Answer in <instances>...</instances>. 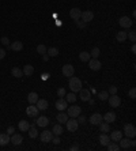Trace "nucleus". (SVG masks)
Wrapping results in <instances>:
<instances>
[{
  "instance_id": "obj_1",
  "label": "nucleus",
  "mask_w": 136,
  "mask_h": 151,
  "mask_svg": "<svg viewBox=\"0 0 136 151\" xmlns=\"http://www.w3.org/2000/svg\"><path fill=\"white\" fill-rule=\"evenodd\" d=\"M68 86H69V89L72 90V93H79V90L82 89V80L79 78L71 76L69 82H68Z\"/></svg>"
},
{
  "instance_id": "obj_2",
  "label": "nucleus",
  "mask_w": 136,
  "mask_h": 151,
  "mask_svg": "<svg viewBox=\"0 0 136 151\" xmlns=\"http://www.w3.org/2000/svg\"><path fill=\"white\" fill-rule=\"evenodd\" d=\"M67 115L68 117H73V119H76L79 115H82V108L78 106V105H72L71 108H67Z\"/></svg>"
},
{
  "instance_id": "obj_3",
  "label": "nucleus",
  "mask_w": 136,
  "mask_h": 151,
  "mask_svg": "<svg viewBox=\"0 0 136 151\" xmlns=\"http://www.w3.org/2000/svg\"><path fill=\"white\" fill-rule=\"evenodd\" d=\"M108 102L112 108H118L121 105V98L117 95V94H113V95H109V98H108Z\"/></svg>"
},
{
  "instance_id": "obj_4",
  "label": "nucleus",
  "mask_w": 136,
  "mask_h": 151,
  "mask_svg": "<svg viewBox=\"0 0 136 151\" xmlns=\"http://www.w3.org/2000/svg\"><path fill=\"white\" fill-rule=\"evenodd\" d=\"M65 125H67V129L69 131V132H75V131H78V128H79L78 120H75L73 117H71V120L65 121Z\"/></svg>"
},
{
  "instance_id": "obj_5",
  "label": "nucleus",
  "mask_w": 136,
  "mask_h": 151,
  "mask_svg": "<svg viewBox=\"0 0 136 151\" xmlns=\"http://www.w3.org/2000/svg\"><path fill=\"white\" fill-rule=\"evenodd\" d=\"M124 133H125V136H127V138H129V139L135 138V136H136L135 127H133L132 124H125V127H124Z\"/></svg>"
},
{
  "instance_id": "obj_6",
  "label": "nucleus",
  "mask_w": 136,
  "mask_h": 151,
  "mask_svg": "<svg viewBox=\"0 0 136 151\" xmlns=\"http://www.w3.org/2000/svg\"><path fill=\"white\" fill-rule=\"evenodd\" d=\"M87 63H89V67H90L91 71H100L101 67H102V64H101V61L98 60V59H93V57H91Z\"/></svg>"
},
{
  "instance_id": "obj_7",
  "label": "nucleus",
  "mask_w": 136,
  "mask_h": 151,
  "mask_svg": "<svg viewBox=\"0 0 136 151\" xmlns=\"http://www.w3.org/2000/svg\"><path fill=\"white\" fill-rule=\"evenodd\" d=\"M118 25L121 27H124V29H128V27H131L133 25V21H132L131 18H128V16H121L120 19H118Z\"/></svg>"
},
{
  "instance_id": "obj_8",
  "label": "nucleus",
  "mask_w": 136,
  "mask_h": 151,
  "mask_svg": "<svg viewBox=\"0 0 136 151\" xmlns=\"http://www.w3.org/2000/svg\"><path fill=\"white\" fill-rule=\"evenodd\" d=\"M10 142L12 144H15V146H19V144H22V142H23V136L14 132V133L10 136Z\"/></svg>"
},
{
  "instance_id": "obj_9",
  "label": "nucleus",
  "mask_w": 136,
  "mask_h": 151,
  "mask_svg": "<svg viewBox=\"0 0 136 151\" xmlns=\"http://www.w3.org/2000/svg\"><path fill=\"white\" fill-rule=\"evenodd\" d=\"M73 72H75L73 65H71V64H65V65H63V75L64 76L71 78V76H73Z\"/></svg>"
},
{
  "instance_id": "obj_10",
  "label": "nucleus",
  "mask_w": 136,
  "mask_h": 151,
  "mask_svg": "<svg viewBox=\"0 0 136 151\" xmlns=\"http://www.w3.org/2000/svg\"><path fill=\"white\" fill-rule=\"evenodd\" d=\"M38 112H40V110L37 109V106L36 105H29V106H27L26 108V115L29 116V117H37V116H38Z\"/></svg>"
},
{
  "instance_id": "obj_11",
  "label": "nucleus",
  "mask_w": 136,
  "mask_h": 151,
  "mask_svg": "<svg viewBox=\"0 0 136 151\" xmlns=\"http://www.w3.org/2000/svg\"><path fill=\"white\" fill-rule=\"evenodd\" d=\"M90 124L91 125H100L102 121H104V119H102V115H100V113H94V115L90 117Z\"/></svg>"
},
{
  "instance_id": "obj_12",
  "label": "nucleus",
  "mask_w": 136,
  "mask_h": 151,
  "mask_svg": "<svg viewBox=\"0 0 136 151\" xmlns=\"http://www.w3.org/2000/svg\"><path fill=\"white\" fill-rule=\"evenodd\" d=\"M80 18H82V21L86 22V23H87V22H91L94 19V12H93V11H82Z\"/></svg>"
},
{
  "instance_id": "obj_13",
  "label": "nucleus",
  "mask_w": 136,
  "mask_h": 151,
  "mask_svg": "<svg viewBox=\"0 0 136 151\" xmlns=\"http://www.w3.org/2000/svg\"><path fill=\"white\" fill-rule=\"evenodd\" d=\"M67 108H68V102L65 101V99L59 98L57 101H56V109H57V110L63 112V110H65Z\"/></svg>"
},
{
  "instance_id": "obj_14",
  "label": "nucleus",
  "mask_w": 136,
  "mask_h": 151,
  "mask_svg": "<svg viewBox=\"0 0 136 151\" xmlns=\"http://www.w3.org/2000/svg\"><path fill=\"white\" fill-rule=\"evenodd\" d=\"M52 132L50 131H42L41 132V142L42 143H49L52 142Z\"/></svg>"
},
{
  "instance_id": "obj_15",
  "label": "nucleus",
  "mask_w": 136,
  "mask_h": 151,
  "mask_svg": "<svg viewBox=\"0 0 136 151\" xmlns=\"http://www.w3.org/2000/svg\"><path fill=\"white\" fill-rule=\"evenodd\" d=\"M36 124L38 125V127L45 128V127H48V125H49V119H48L46 116H41V117H38V119L36 120Z\"/></svg>"
},
{
  "instance_id": "obj_16",
  "label": "nucleus",
  "mask_w": 136,
  "mask_h": 151,
  "mask_svg": "<svg viewBox=\"0 0 136 151\" xmlns=\"http://www.w3.org/2000/svg\"><path fill=\"white\" fill-rule=\"evenodd\" d=\"M102 119H104L105 123H108V124L114 123V121H116V113H114V112H108L105 116H102Z\"/></svg>"
},
{
  "instance_id": "obj_17",
  "label": "nucleus",
  "mask_w": 136,
  "mask_h": 151,
  "mask_svg": "<svg viewBox=\"0 0 136 151\" xmlns=\"http://www.w3.org/2000/svg\"><path fill=\"white\" fill-rule=\"evenodd\" d=\"M80 15H82V11L79 10V8H71V11H69V16L72 18L73 21H78V19H80Z\"/></svg>"
},
{
  "instance_id": "obj_18",
  "label": "nucleus",
  "mask_w": 136,
  "mask_h": 151,
  "mask_svg": "<svg viewBox=\"0 0 136 151\" xmlns=\"http://www.w3.org/2000/svg\"><path fill=\"white\" fill-rule=\"evenodd\" d=\"M48 101L46 99H40L38 98V101L36 102V106H37V109L38 110H46L48 109Z\"/></svg>"
},
{
  "instance_id": "obj_19",
  "label": "nucleus",
  "mask_w": 136,
  "mask_h": 151,
  "mask_svg": "<svg viewBox=\"0 0 136 151\" xmlns=\"http://www.w3.org/2000/svg\"><path fill=\"white\" fill-rule=\"evenodd\" d=\"M10 49L11 51H14V52H21L22 49H23V44L21 41H15L10 44Z\"/></svg>"
},
{
  "instance_id": "obj_20",
  "label": "nucleus",
  "mask_w": 136,
  "mask_h": 151,
  "mask_svg": "<svg viewBox=\"0 0 136 151\" xmlns=\"http://www.w3.org/2000/svg\"><path fill=\"white\" fill-rule=\"evenodd\" d=\"M22 71H23V75H25V76H32L33 73H34V67H33L32 64H26Z\"/></svg>"
},
{
  "instance_id": "obj_21",
  "label": "nucleus",
  "mask_w": 136,
  "mask_h": 151,
  "mask_svg": "<svg viewBox=\"0 0 136 151\" xmlns=\"http://www.w3.org/2000/svg\"><path fill=\"white\" fill-rule=\"evenodd\" d=\"M109 138L112 142H118L121 138H123V132H121V131H113V132L110 133Z\"/></svg>"
},
{
  "instance_id": "obj_22",
  "label": "nucleus",
  "mask_w": 136,
  "mask_h": 151,
  "mask_svg": "<svg viewBox=\"0 0 136 151\" xmlns=\"http://www.w3.org/2000/svg\"><path fill=\"white\" fill-rule=\"evenodd\" d=\"M100 143L101 144H102V146H108V144H109L110 143V138H109V135H108V133H104V132H102V133H101V136H100Z\"/></svg>"
},
{
  "instance_id": "obj_23",
  "label": "nucleus",
  "mask_w": 136,
  "mask_h": 151,
  "mask_svg": "<svg viewBox=\"0 0 136 151\" xmlns=\"http://www.w3.org/2000/svg\"><path fill=\"white\" fill-rule=\"evenodd\" d=\"M56 120L59 121V124H65V121L68 120V115L64 113V110H63V112H60V113L56 116Z\"/></svg>"
},
{
  "instance_id": "obj_24",
  "label": "nucleus",
  "mask_w": 136,
  "mask_h": 151,
  "mask_svg": "<svg viewBox=\"0 0 136 151\" xmlns=\"http://www.w3.org/2000/svg\"><path fill=\"white\" fill-rule=\"evenodd\" d=\"M27 101H29V104L36 105V102L38 101V94H37V93H34V91H32V93H29V95H27Z\"/></svg>"
},
{
  "instance_id": "obj_25",
  "label": "nucleus",
  "mask_w": 136,
  "mask_h": 151,
  "mask_svg": "<svg viewBox=\"0 0 136 151\" xmlns=\"http://www.w3.org/2000/svg\"><path fill=\"white\" fill-rule=\"evenodd\" d=\"M18 127H19V131H22V132H27L29 128H30V124H29L26 120H21L19 121V124H18Z\"/></svg>"
},
{
  "instance_id": "obj_26",
  "label": "nucleus",
  "mask_w": 136,
  "mask_h": 151,
  "mask_svg": "<svg viewBox=\"0 0 136 151\" xmlns=\"http://www.w3.org/2000/svg\"><path fill=\"white\" fill-rule=\"evenodd\" d=\"M79 94H80V99H82V101H89L90 99V90L80 89L79 90Z\"/></svg>"
},
{
  "instance_id": "obj_27",
  "label": "nucleus",
  "mask_w": 136,
  "mask_h": 151,
  "mask_svg": "<svg viewBox=\"0 0 136 151\" xmlns=\"http://www.w3.org/2000/svg\"><path fill=\"white\" fill-rule=\"evenodd\" d=\"M10 143V135L8 133H0V146H5Z\"/></svg>"
},
{
  "instance_id": "obj_28",
  "label": "nucleus",
  "mask_w": 136,
  "mask_h": 151,
  "mask_svg": "<svg viewBox=\"0 0 136 151\" xmlns=\"http://www.w3.org/2000/svg\"><path fill=\"white\" fill-rule=\"evenodd\" d=\"M46 55L49 56V57H56V56H59V49L55 47H50L46 49Z\"/></svg>"
},
{
  "instance_id": "obj_29",
  "label": "nucleus",
  "mask_w": 136,
  "mask_h": 151,
  "mask_svg": "<svg viewBox=\"0 0 136 151\" xmlns=\"http://www.w3.org/2000/svg\"><path fill=\"white\" fill-rule=\"evenodd\" d=\"M120 144H118V146H120V148H129V142H131V139H129V138H125V139H123V138H121L120 140Z\"/></svg>"
},
{
  "instance_id": "obj_30",
  "label": "nucleus",
  "mask_w": 136,
  "mask_h": 151,
  "mask_svg": "<svg viewBox=\"0 0 136 151\" xmlns=\"http://www.w3.org/2000/svg\"><path fill=\"white\" fill-rule=\"evenodd\" d=\"M11 73H12V76H15V78H22V76H23V71L18 67L12 68V69H11Z\"/></svg>"
},
{
  "instance_id": "obj_31",
  "label": "nucleus",
  "mask_w": 136,
  "mask_h": 151,
  "mask_svg": "<svg viewBox=\"0 0 136 151\" xmlns=\"http://www.w3.org/2000/svg\"><path fill=\"white\" fill-rule=\"evenodd\" d=\"M79 59H80V61L87 63L90 59H91V56H90L89 52H80V53H79Z\"/></svg>"
},
{
  "instance_id": "obj_32",
  "label": "nucleus",
  "mask_w": 136,
  "mask_h": 151,
  "mask_svg": "<svg viewBox=\"0 0 136 151\" xmlns=\"http://www.w3.org/2000/svg\"><path fill=\"white\" fill-rule=\"evenodd\" d=\"M116 40H117L118 42H124L127 40V31H117Z\"/></svg>"
},
{
  "instance_id": "obj_33",
  "label": "nucleus",
  "mask_w": 136,
  "mask_h": 151,
  "mask_svg": "<svg viewBox=\"0 0 136 151\" xmlns=\"http://www.w3.org/2000/svg\"><path fill=\"white\" fill-rule=\"evenodd\" d=\"M52 133H53V135H56V136H60L61 133H63V127H61L60 124H56L55 127H53Z\"/></svg>"
},
{
  "instance_id": "obj_34",
  "label": "nucleus",
  "mask_w": 136,
  "mask_h": 151,
  "mask_svg": "<svg viewBox=\"0 0 136 151\" xmlns=\"http://www.w3.org/2000/svg\"><path fill=\"white\" fill-rule=\"evenodd\" d=\"M27 132H29V136H30L32 139H36L37 136H38V131H37V128L34 127V125H33V127H30Z\"/></svg>"
},
{
  "instance_id": "obj_35",
  "label": "nucleus",
  "mask_w": 136,
  "mask_h": 151,
  "mask_svg": "<svg viewBox=\"0 0 136 151\" xmlns=\"http://www.w3.org/2000/svg\"><path fill=\"white\" fill-rule=\"evenodd\" d=\"M106 148H108L109 151H118V150H120V146L117 144V142H114V143H112V142H110L109 144L106 146Z\"/></svg>"
},
{
  "instance_id": "obj_36",
  "label": "nucleus",
  "mask_w": 136,
  "mask_h": 151,
  "mask_svg": "<svg viewBox=\"0 0 136 151\" xmlns=\"http://www.w3.org/2000/svg\"><path fill=\"white\" fill-rule=\"evenodd\" d=\"M100 129H101V132L108 133V132L110 131V127H109V124H108V123H101V124H100Z\"/></svg>"
},
{
  "instance_id": "obj_37",
  "label": "nucleus",
  "mask_w": 136,
  "mask_h": 151,
  "mask_svg": "<svg viewBox=\"0 0 136 151\" xmlns=\"http://www.w3.org/2000/svg\"><path fill=\"white\" fill-rule=\"evenodd\" d=\"M100 53H101V51H100V48H93V51H91V53H90V56L93 59H98L100 57Z\"/></svg>"
},
{
  "instance_id": "obj_38",
  "label": "nucleus",
  "mask_w": 136,
  "mask_h": 151,
  "mask_svg": "<svg viewBox=\"0 0 136 151\" xmlns=\"http://www.w3.org/2000/svg\"><path fill=\"white\" fill-rule=\"evenodd\" d=\"M98 98H100L101 101H106V99L109 98V93H108L106 90H104V91H100V93H98Z\"/></svg>"
},
{
  "instance_id": "obj_39",
  "label": "nucleus",
  "mask_w": 136,
  "mask_h": 151,
  "mask_svg": "<svg viewBox=\"0 0 136 151\" xmlns=\"http://www.w3.org/2000/svg\"><path fill=\"white\" fill-rule=\"evenodd\" d=\"M46 49L48 48L44 45V44H40L38 47H37V52H38V55H45L46 53Z\"/></svg>"
},
{
  "instance_id": "obj_40",
  "label": "nucleus",
  "mask_w": 136,
  "mask_h": 151,
  "mask_svg": "<svg viewBox=\"0 0 136 151\" xmlns=\"http://www.w3.org/2000/svg\"><path fill=\"white\" fill-rule=\"evenodd\" d=\"M127 38H129V41L131 42H135L136 41V31L131 30L129 33H127Z\"/></svg>"
},
{
  "instance_id": "obj_41",
  "label": "nucleus",
  "mask_w": 136,
  "mask_h": 151,
  "mask_svg": "<svg viewBox=\"0 0 136 151\" xmlns=\"http://www.w3.org/2000/svg\"><path fill=\"white\" fill-rule=\"evenodd\" d=\"M76 95H75V93H69L67 95V99H65V101H67V102H71V104H75V101H76Z\"/></svg>"
},
{
  "instance_id": "obj_42",
  "label": "nucleus",
  "mask_w": 136,
  "mask_h": 151,
  "mask_svg": "<svg viewBox=\"0 0 136 151\" xmlns=\"http://www.w3.org/2000/svg\"><path fill=\"white\" fill-rule=\"evenodd\" d=\"M0 42L3 44V45H5V47H10V40H8V37H1L0 38Z\"/></svg>"
},
{
  "instance_id": "obj_43",
  "label": "nucleus",
  "mask_w": 136,
  "mask_h": 151,
  "mask_svg": "<svg viewBox=\"0 0 136 151\" xmlns=\"http://www.w3.org/2000/svg\"><path fill=\"white\" fill-rule=\"evenodd\" d=\"M128 95H129V98H131V99L136 98V89H135V87H132V89L128 91Z\"/></svg>"
},
{
  "instance_id": "obj_44",
  "label": "nucleus",
  "mask_w": 136,
  "mask_h": 151,
  "mask_svg": "<svg viewBox=\"0 0 136 151\" xmlns=\"http://www.w3.org/2000/svg\"><path fill=\"white\" fill-rule=\"evenodd\" d=\"M75 23H76V26L79 27V29H84L86 27V22H83V21H80V19H78V21H75Z\"/></svg>"
},
{
  "instance_id": "obj_45",
  "label": "nucleus",
  "mask_w": 136,
  "mask_h": 151,
  "mask_svg": "<svg viewBox=\"0 0 136 151\" xmlns=\"http://www.w3.org/2000/svg\"><path fill=\"white\" fill-rule=\"evenodd\" d=\"M57 97H59V98H63V97H65V90H64V87H60V89H57Z\"/></svg>"
},
{
  "instance_id": "obj_46",
  "label": "nucleus",
  "mask_w": 136,
  "mask_h": 151,
  "mask_svg": "<svg viewBox=\"0 0 136 151\" xmlns=\"http://www.w3.org/2000/svg\"><path fill=\"white\" fill-rule=\"evenodd\" d=\"M76 119H78V123H79V124H84V123L87 121L86 116H82V115H79L78 117H76Z\"/></svg>"
},
{
  "instance_id": "obj_47",
  "label": "nucleus",
  "mask_w": 136,
  "mask_h": 151,
  "mask_svg": "<svg viewBox=\"0 0 136 151\" xmlns=\"http://www.w3.org/2000/svg\"><path fill=\"white\" fill-rule=\"evenodd\" d=\"M108 93H109V95H113V94H117V87L116 86H110L109 90H108Z\"/></svg>"
},
{
  "instance_id": "obj_48",
  "label": "nucleus",
  "mask_w": 136,
  "mask_h": 151,
  "mask_svg": "<svg viewBox=\"0 0 136 151\" xmlns=\"http://www.w3.org/2000/svg\"><path fill=\"white\" fill-rule=\"evenodd\" d=\"M14 132H15V128H14V127H8V128H7V133H8L10 136L12 135Z\"/></svg>"
},
{
  "instance_id": "obj_49",
  "label": "nucleus",
  "mask_w": 136,
  "mask_h": 151,
  "mask_svg": "<svg viewBox=\"0 0 136 151\" xmlns=\"http://www.w3.org/2000/svg\"><path fill=\"white\" fill-rule=\"evenodd\" d=\"M5 57V51L3 48H0V60H3Z\"/></svg>"
},
{
  "instance_id": "obj_50",
  "label": "nucleus",
  "mask_w": 136,
  "mask_h": 151,
  "mask_svg": "<svg viewBox=\"0 0 136 151\" xmlns=\"http://www.w3.org/2000/svg\"><path fill=\"white\" fill-rule=\"evenodd\" d=\"M52 142H53V144H56V146H57L59 143H60V138H59V136H56V138H52Z\"/></svg>"
},
{
  "instance_id": "obj_51",
  "label": "nucleus",
  "mask_w": 136,
  "mask_h": 151,
  "mask_svg": "<svg viewBox=\"0 0 136 151\" xmlns=\"http://www.w3.org/2000/svg\"><path fill=\"white\" fill-rule=\"evenodd\" d=\"M41 76H42V79H44V80H48V78H49V73L45 72V73H42Z\"/></svg>"
},
{
  "instance_id": "obj_52",
  "label": "nucleus",
  "mask_w": 136,
  "mask_h": 151,
  "mask_svg": "<svg viewBox=\"0 0 136 151\" xmlns=\"http://www.w3.org/2000/svg\"><path fill=\"white\" fill-rule=\"evenodd\" d=\"M42 60H44V61H48V60H49V56H48L46 53H45V55H42Z\"/></svg>"
},
{
  "instance_id": "obj_53",
  "label": "nucleus",
  "mask_w": 136,
  "mask_h": 151,
  "mask_svg": "<svg viewBox=\"0 0 136 151\" xmlns=\"http://www.w3.org/2000/svg\"><path fill=\"white\" fill-rule=\"evenodd\" d=\"M71 150H72V151H76V150H79V146H78V144H73V146L71 147Z\"/></svg>"
},
{
  "instance_id": "obj_54",
  "label": "nucleus",
  "mask_w": 136,
  "mask_h": 151,
  "mask_svg": "<svg viewBox=\"0 0 136 151\" xmlns=\"http://www.w3.org/2000/svg\"><path fill=\"white\" fill-rule=\"evenodd\" d=\"M131 52H132V53H136V47H135V45H132V48H131Z\"/></svg>"
}]
</instances>
